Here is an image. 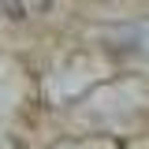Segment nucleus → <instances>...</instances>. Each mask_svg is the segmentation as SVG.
<instances>
[{"label":"nucleus","mask_w":149,"mask_h":149,"mask_svg":"<svg viewBox=\"0 0 149 149\" xmlns=\"http://www.w3.org/2000/svg\"><path fill=\"white\" fill-rule=\"evenodd\" d=\"M52 0H0V11L11 19H34V15H45Z\"/></svg>","instance_id":"obj_1"}]
</instances>
